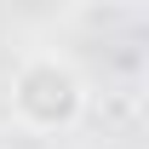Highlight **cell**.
Instances as JSON below:
<instances>
[{
    "label": "cell",
    "mask_w": 149,
    "mask_h": 149,
    "mask_svg": "<svg viewBox=\"0 0 149 149\" xmlns=\"http://www.w3.org/2000/svg\"><path fill=\"white\" fill-rule=\"evenodd\" d=\"M12 115H17V126L46 132V138L80 126V115H86V80H80V69L69 57H52V52L23 57L17 74H12Z\"/></svg>",
    "instance_id": "obj_1"
}]
</instances>
